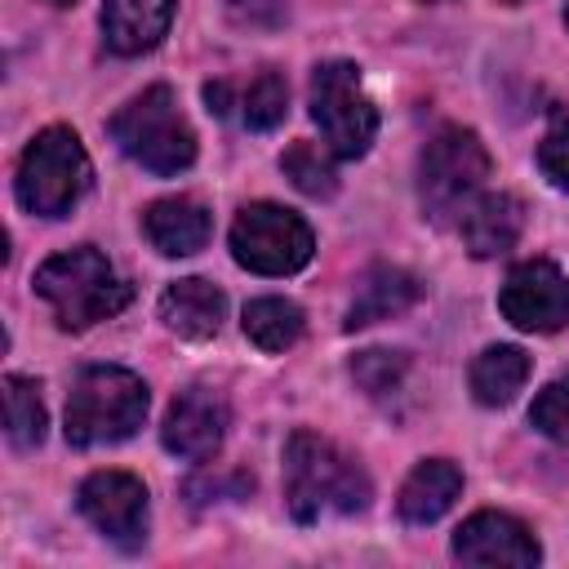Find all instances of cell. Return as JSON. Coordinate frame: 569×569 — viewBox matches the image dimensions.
Segmentation results:
<instances>
[{"mask_svg":"<svg viewBox=\"0 0 569 569\" xmlns=\"http://www.w3.org/2000/svg\"><path fill=\"white\" fill-rule=\"evenodd\" d=\"M485 178H489L485 142L462 124L440 129L418 156V204H422V218H431L436 227H449V222L458 227L462 213L476 204V196H485Z\"/></svg>","mask_w":569,"mask_h":569,"instance_id":"5b68a950","label":"cell"},{"mask_svg":"<svg viewBox=\"0 0 569 569\" xmlns=\"http://www.w3.org/2000/svg\"><path fill=\"white\" fill-rule=\"evenodd\" d=\"M498 307L525 333H556L569 325V276L547 258L516 262L502 280Z\"/></svg>","mask_w":569,"mask_h":569,"instance_id":"9c48e42d","label":"cell"},{"mask_svg":"<svg viewBox=\"0 0 569 569\" xmlns=\"http://www.w3.org/2000/svg\"><path fill=\"white\" fill-rule=\"evenodd\" d=\"M44 4H53V9H67V4H76V0H44Z\"/></svg>","mask_w":569,"mask_h":569,"instance_id":"4316f807","label":"cell"},{"mask_svg":"<svg viewBox=\"0 0 569 569\" xmlns=\"http://www.w3.org/2000/svg\"><path fill=\"white\" fill-rule=\"evenodd\" d=\"M231 253L244 271H258V276H293L311 262L316 253V236L311 227L284 209V204H271V200H258V204H244L231 222Z\"/></svg>","mask_w":569,"mask_h":569,"instance_id":"ba28073f","label":"cell"},{"mask_svg":"<svg viewBox=\"0 0 569 569\" xmlns=\"http://www.w3.org/2000/svg\"><path fill=\"white\" fill-rule=\"evenodd\" d=\"M529 422H533L547 440L569 445V373L551 378V382L533 396V405H529Z\"/></svg>","mask_w":569,"mask_h":569,"instance_id":"d4e9b609","label":"cell"},{"mask_svg":"<svg viewBox=\"0 0 569 569\" xmlns=\"http://www.w3.org/2000/svg\"><path fill=\"white\" fill-rule=\"evenodd\" d=\"M458 231H462V244L471 258H498V253L516 249V240L525 231V204L511 191H485L462 213Z\"/></svg>","mask_w":569,"mask_h":569,"instance_id":"9a60e30c","label":"cell"},{"mask_svg":"<svg viewBox=\"0 0 569 569\" xmlns=\"http://www.w3.org/2000/svg\"><path fill=\"white\" fill-rule=\"evenodd\" d=\"M525 378H529V356H525L520 347H507V342L485 347V351L471 360V369H467L471 396H476L480 405H489V409L511 405L516 391L525 387Z\"/></svg>","mask_w":569,"mask_h":569,"instance_id":"ffe728a7","label":"cell"},{"mask_svg":"<svg viewBox=\"0 0 569 569\" xmlns=\"http://www.w3.org/2000/svg\"><path fill=\"white\" fill-rule=\"evenodd\" d=\"M538 169L551 187L569 191V120H560L542 142H538Z\"/></svg>","mask_w":569,"mask_h":569,"instance_id":"484cf974","label":"cell"},{"mask_svg":"<svg viewBox=\"0 0 569 569\" xmlns=\"http://www.w3.org/2000/svg\"><path fill=\"white\" fill-rule=\"evenodd\" d=\"M147 382L120 365H89L76 373L67 396V445L98 449L129 440L147 418Z\"/></svg>","mask_w":569,"mask_h":569,"instance_id":"3957f363","label":"cell"},{"mask_svg":"<svg viewBox=\"0 0 569 569\" xmlns=\"http://www.w3.org/2000/svg\"><path fill=\"white\" fill-rule=\"evenodd\" d=\"M227 427H231V409L222 400V391L213 387H187L173 396L169 413H164V427H160V440L173 458H187V462H209L222 440H227Z\"/></svg>","mask_w":569,"mask_h":569,"instance_id":"8fae6325","label":"cell"},{"mask_svg":"<svg viewBox=\"0 0 569 569\" xmlns=\"http://www.w3.org/2000/svg\"><path fill=\"white\" fill-rule=\"evenodd\" d=\"M240 325H244V338H249L258 351H289V347L302 338L307 316H302V307L289 302V298H253V302L244 307Z\"/></svg>","mask_w":569,"mask_h":569,"instance_id":"44dd1931","label":"cell"},{"mask_svg":"<svg viewBox=\"0 0 569 569\" xmlns=\"http://www.w3.org/2000/svg\"><path fill=\"white\" fill-rule=\"evenodd\" d=\"M160 320L169 333L178 338H191V342H204L222 329L227 320V293L200 276H187V280H173L164 293H160Z\"/></svg>","mask_w":569,"mask_h":569,"instance_id":"2e32d148","label":"cell"},{"mask_svg":"<svg viewBox=\"0 0 569 569\" xmlns=\"http://www.w3.org/2000/svg\"><path fill=\"white\" fill-rule=\"evenodd\" d=\"M365 467L342 453L333 440L316 431H293L284 440V507L298 525H316L325 516H356L369 507Z\"/></svg>","mask_w":569,"mask_h":569,"instance_id":"6da1fadb","label":"cell"},{"mask_svg":"<svg viewBox=\"0 0 569 569\" xmlns=\"http://www.w3.org/2000/svg\"><path fill=\"white\" fill-rule=\"evenodd\" d=\"M565 27H569V4H565Z\"/></svg>","mask_w":569,"mask_h":569,"instance_id":"f1b7e54d","label":"cell"},{"mask_svg":"<svg viewBox=\"0 0 569 569\" xmlns=\"http://www.w3.org/2000/svg\"><path fill=\"white\" fill-rule=\"evenodd\" d=\"M453 560H462V565L533 569L542 560V547H538V538L516 516H507V511H476L453 533Z\"/></svg>","mask_w":569,"mask_h":569,"instance_id":"7c38bea8","label":"cell"},{"mask_svg":"<svg viewBox=\"0 0 569 569\" xmlns=\"http://www.w3.org/2000/svg\"><path fill=\"white\" fill-rule=\"evenodd\" d=\"M111 142L156 178H173L196 164V133L178 111L169 84H151L107 120Z\"/></svg>","mask_w":569,"mask_h":569,"instance_id":"277c9868","label":"cell"},{"mask_svg":"<svg viewBox=\"0 0 569 569\" xmlns=\"http://www.w3.org/2000/svg\"><path fill=\"white\" fill-rule=\"evenodd\" d=\"M80 516L116 547L133 551L147 542V485L129 471H93L76 493Z\"/></svg>","mask_w":569,"mask_h":569,"instance_id":"30bf717a","label":"cell"},{"mask_svg":"<svg viewBox=\"0 0 569 569\" xmlns=\"http://www.w3.org/2000/svg\"><path fill=\"white\" fill-rule=\"evenodd\" d=\"M204 102L218 116H236L244 129L267 133L289 116V80L276 67H262L249 84L236 80H209L204 84Z\"/></svg>","mask_w":569,"mask_h":569,"instance_id":"4fadbf2b","label":"cell"},{"mask_svg":"<svg viewBox=\"0 0 569 569\" xmlns=\"http://www.w3.org/2000/svg\"><path fill=\"white\" fill-rule=\"evenodd\" d=\"M44 427H49V418H44L40 382L9 373L4 378V431H9V440L18 449H36L44 440Z\"/></svg>","mask_w":569,"mask_h":569,"instance_id":"7402d4cb","label":"cell"},{"mask_svg":"<svg viewBox=\"0 0 569 569\" xmlns=\"http://www.w3.org/2000/svg\"><path fill=\"white\" fill-rule=\"evenodd\" d=\"M418 298H422L418 276H409V271H400V267H373V271L360 280V289H356V298H351V307H347L342 329L356 333V329H369V325H378V320H391V316L409 311Z\"/></svg>","mask_w":569,"mask_h":569,"instance_id":"d6986e66","label":"cell"},{"mask_svg":"<svg viewBox=\"0 0 569 569\" xmlns=\"http://www.w3.org/2000/svg\"><path fill=\"white\" fill-rule=\"evenodd\" d=\"M31 284L49 302V311L62 329H89L98 320H111L133 298V289L116 276L107 253H98L93 244H76V249L44 258L36 267Z\"/></svg>","mask_w":569,"mask_h":569,"instance_id":"7a4b0ae2","label":"cell"},{"mask_svg":"<svg viewBox=\"0 0 569 569\" xmlns=\"http://www.w3.org/2000/svg\"><path fill=\"white\" fill-rule=\"evenodd\" d=\"M142 231L147 240L164 253V258H187V253H200L209 244V231H213V218L200 200L191 196H164L156 204H147L142 213Z\"/></svg>","mask_w":569,"mask_h":569,"instance_id":"e0dca14e","label":"cell"},{"mask_svg":"<svg viewBox=\"0 0 569 569\" xmlns=\"http://www.w3.org/2000/svg\"><path fill=\"white\" fill-rule=\"evenodd\" d=\"M333 151L329 147H316V142H289V151L280 156V169L284 178L302 191V196H316V200H329L338 191V173H333Z\"/></svg>","mask_w":569,"mask_h":569,"instance_id":"603a6c76","label":"cell"},{"mask_svg":"<svg viewBox=\"0 0 569 569\" xmlns=\"http://www.w3.org/2000/svg\"><path fill=\"white\" fill-rule=\"evenodd\" d=\"M502 4H525V0H502Z\"/></svg>","mask_w":569,"mask_h":569,"instance_id":"83f0119b","label":"cell"},{"mask_svg":"<svg viewBox=\"0 0 569 569\" xmlns=\"http://www.w3.org/2000/svg\"><path fill=\"white\" fill-rule=\"evenodd\" d=\"M311 120L320 124V138L338 160H356L369 151L378 133V107L365 93L356 62L333 58L311 71Z\"/></svg>","mask_w":569,"mask_h":569,"instance_id":"52a82bcc","label":"cell"},{"mask_svg":"<svg viewBox=\"0 0 569 569\" xmlns=\"http://www.w3.org/2000/svg\"><path fill=\"white\" fill-rule=\"evenodd\" d=\"M458 493H462V471L449 458H427L400 485L396 511L405 525H436L458 502Z\"/></svg>","mask_w":569,"mask_h":569,"instance_id":"ac0fdd59","label":"cell"},{"mask_svg":"<svg viewBox=\"0 0 569 569\" xmlns=\"http://www.w3.org/2000/svg\"><path fill=\"white\" fill-rule=\"evenodd\" d=\"M178 0H102V40L120 58L151 53L173 22Z\"/></svg>","mask_w":569,"mask_h":569,"instance_id":"5bb4252c","label":"cell"},{"mask_svg":"<svg viewBox=\"0 0 569 569\" xmlns=\"http://www.w3.org/2000/svg\"><path fill=\"white\" fill-rule=\"evenodd\" d=\"M405 373H409V356H405V351H382V347H373V351H360V356L351 360V378H356V387H360L369 400L396 396V391L405 387Z\"/></svg>","mask_w":569,"mask_h":569,"instance_id":"cb8c5ba5","label":"cell"},{"mask_svg":"<svg viewBox=\"0 0 569 569\" xmlns=\"http://www.w3.org/2000/svg\"><path fill=\"white\" fill-rule=\"evenodd\" d=\"M422 4H440V0H422Z\"/></svg>","mask_w":569,"mask_h":569,"instance_id":"f546056e","label":"cell"},{"mask_svg":"<svg viewBox=\"0 0 569 569\" xmlns=\"http://www.w3.org/2000/svg\"><path fill=\"white\" fill-rule=\"evenodd\" d=\"M93 182V164L76 138V129L67 124H49L40 129L22 160H18V178H13V191H18V204L36 218H62L80 204V196L89 191Z\"/></svg>","mask_w":569,"mask_h":569,"instance_id":"8992f818","label":"cell"}]
</instances>
